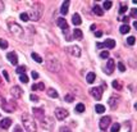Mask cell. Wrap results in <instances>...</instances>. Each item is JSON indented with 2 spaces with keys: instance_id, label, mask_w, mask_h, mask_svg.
<instances>
[{
  "instance_id": "51",
  "label": "cell",
  "mask_w": 137,
  "mask_h": 132,
  "mask_svg": "<svg viewBox=\"0 0 137 132\" xmlns=\"http://www.w3.org/2000/svg\"><path fill=\"white\" fill-rule=\"evenodd\" d=\"M0 85H1V78H0Z\"/></svg>"
},
{
  "instance_id": "14",
  "label": "cell",
  "mask_w": 137,
  "mask_h": 132,
  "mask_svg": "<svg viewBox=\"0 0 137 132\" xmlns=\"http://www.w3.org/2000/svg\"><path fill=\"white\" fill-rule=\"evenodd\" d=\"M57 25H58V26H59L63 31L68 29V23H67L65 18H58V19H57Z\"/></svg>"
},
{
  "instance_id": "33",
  "label": "cell",
  "mask_w": 137,
  "mask_h": 132,
  "mask_svg": "<svg viewBox=\"0 0 137 132\" xmlns=\"http://www.w3.org/2000/svg\"><path fill=\"white\" fill-rule=\"evenodd\" d=\"M64 100H65L67 103H72V101L74 100V98H73L72 95H69V94H67V95L64 96Z\"/></svg>"
},
{
  "instance_id": "12",
  "label": "cell",
  "mask_w": 137,
  "mask_h": 132,
  "mask_svg": "<svg viewBox=\"0 0 137 132\" xmlns=\"http://www.w3.org/2000/svg\"><path fill=\"white\" fill-rule=\"evenodd\" d=\"M7 59L10 62V64H13V65H17L18 64V57H17V54L15 53H8L7 54Z\"/></svg>"
},
{
  "instance_id": "47",
  "label": "cell",
  "mask_w": 137,
  "mask_h": 132,
  "mask_svg": "<svg viewBox=\"0 0 137 132\" xmlns=\"http://www.w3.org/2000/svg\"><path fill=\"white\" fill-rule=\"evenodd\" d=\"M95 35H96V37H101V36H103V32H101V31H96Z\"/></svg>"
},
{
  "instance_id": "50",
  "label": "cell",
  "mask_w": 137,
  "mask_h": 132,
  "mask_svg": "<svg viewBox=\"0 0 137 132\" xmlns=\"http://www.w3.org/2000/svg\"><path fill=\"white\" fill-rule=\"evenodd\" d=\"M95 28H96V26H95V25H92V26H91V29H92V31H95Z\"/></svg>"
},
{
  "instance_id": "26",
  "label": "cell",
  "mask_w": 137,
  "mask_h": 132,
  "mask_svg": "<svg viewBox=\"0 0 137 132\" xmlns=\"http://www.w3.org/2000/svg\"><path fill=\"white\" fill-rule=\"evenodd\" d=\"M31 57H32V59H33L36 63H42V58H41L39 54H36V53H32V54H31Z\"/></svg>"
},
{
  "instance_id": "27",
  "label": "cell",
  "mask_w": 137,
  "mask_h": 132,
  "mask_svg": "<svg viewBox=\"0 0 137 132\" xmlns=\"http://www.w3.org/2000/svg\"><path fill=\"white\" fill-rule=\"evenodd\" d=\"M74 110H76L77 113H83V112H85V105H83L82 103L77 104V105H76V109H74Z\"/></svg>"
},
{
  "instance_id": "16",
  "label": "cell",
  "mask_w": 137,
  "mask_h": 132,
  "mask_svg": "<svg viewBox=\"0 0 137 132\" xmlns=\"http://www.w3.org/2000/svg\"><path fill=\"white\" fill-rule=\"evenodd\" d=\"M103 46L107 47V49H114L115 47V41L113 39H108L105 43H103Z\"/></svg>"
},
{
  "instance_id": "38",
  "label": "cell",
  "mask_w": 137,
  "mask_h": 132,
  "mask_svg": "<svg viewBox=\"0 0 137 132\" xmlns=\"http://www.w3.org/2000/svg\"><path fill=\"white\" fill-rule=\"evenodd\" d=\"M119 21H122V22H124V25H128V21H129V17H127V15H123L122 18H119Z\"/></svg>"
},
{
  "instance_id": "45",
  "label": "cell",
  "mask_w": 137,
  "mask_h": 132,
  "mask_svg": "<svg viewBox=\"0 0 137 132\" xmlns=\"http://www.w3.org/2000/svg\"><path fill=\"white\" fill-rule=\"evenodd\" d=\"M136 15H137V9L136 8H133L132 12H131V17H132V18H136Z\"/></svg>"
},
{
  "instance_id": "8",
  "label": "cell",
  "mask_w": 137,
  "mask_h": 132,
  "mask_svg": "<svg viewBox=\"0 0 137 132\" xmlns=\"http://www.w3.org/2000/svg\"><path fill=\"white\" fill-rule=\"evenodd\" d=\"M114 69H115V62H114V59H108L104 72H105L107 74H111L113 72H114Z\"/></svg>"
},
{
  "instance_id": "10",
  "label": "cell",
  "mask_w": 137,
  "mask_h": 132,
  "mask_svg": "<svg viewBox=\"0 0 137 132\" xmlns=\"http://www.w3.org/2000/svg\"><path fill=\"white\" fill-rule=\"evenodd\" d=\"M10 94L14 96V99H19L23 95V90L19 87V86H13V87L10 88Z\"/></svg>"
},
{
  "instance_id": "34",
  "label": "cell",
  "mask_w": 137,
  "mask_h": 132,
  "mask_svg": "<svg viewBox=\"0 0 137 132\" xmlns=\"http://www.w3.org/2000/svg\"><path fill=\"white\" fill-rule=\"evenodd\" d=\"M19 18H21V21H23V22H27V21H30V19H28V14H27V13H21Z\"/></svg>"
},
{
  "instance_id": "15",
  "label": "cell",
  "mask_w": 137,
  "mask_h": 132,
  "mask_svg": "<svg viewBox=\"0 0 137 132\" xmlns=\"http://www.w3.org/2000/svg\"><path fill=\"white\" fill-rule=\"evenodd\" d=\"M10 126H12V119H10V118H4V119L0 122V127L4 128V130L9 128Z\"/></svg>"
},
{
  "instance_id": "37",
  "label": "cell",
  "mask_w": 137,
  "mask_h": 132,
  "mask_svg": "<svg viewBox=\"0 0 137 132\" xmlns=\"http://www.w3.org/2000/svg\"><path fill=\"white\" fill-rule=\"evenodd\" d=\"M100 58H103V59L109 58V51H101L100 53Z\"/></svg>"
},
{
  "instance_id": "30",
  "label": "cell",
  "mask_w": 137,
  "mask_h": 132,
  "mask_svg": "<svg viewBox=\"0 0 137 132\" xmlns=\"http://www.w3.org/2000/svg\"><path fill=\"white\" fill-rule=\"evenodd\" d=\"M135 43H136V37L135 36H129V37H127V44L128 45H135Z\"/></svg>"
},
{
  "instance_id": "11",
  "label": "cell",
  "mask_w": 137,
  "mask_h": 132,
  "mask_svg": "<svg viewBox=\"0 0 137 132\" xmlns=\"http://www.w3.org/2000/svg\"><path fill=\"white\" fill-rule=\"evenodd\" d=\"M32 110H33V116H35V118H37L39 121H42V119H44V117H45V112H44L41 108H33Z\"/></svg>"
},
{
  "instance_id": "2",
  "label": "cell",
  "mask_w": 137,
  "mask_h": 132,
  "mask_svg": "<svg viewBox=\"0 0 137 132\" xmlns=\"http://www.w3.org/2000/svg\"><path fill=\"white\" fill-rule=\"evenodd\" d=\"M28 14V19H32V21H39L42 15V5L40 3L35 4L33 8H31L30 12L27 13Z\"/></svg>"
},
{
  "instance_id": "3",
  "label": "cell",
  "mask_w": 137,
  "mask_h": 132,
  "mask_svg": "<svg viewBox=\"0 0 137 132\" xmlns=\"http://www.w3.org/2000/svg\"><path fill=\"white\" fill-rule=\"evenodd\" d=\"M8 26H9V31L12 32V35H14L15 37H18V39H22V37H23V28H22L18 23L10 22Z\"/></svg>"
},
{
  "instance_id": "29",
  "label": "cell",
  "mask_w": 137,
  "mask_h": 132,
  "mask_svg": "<svg viewBox=\"0 0 137 132\" xmlns=\"http://www.w3.org/2000/svg\"><path fill=\"white\" fill-rule=\"evenodd\" d=\"M111 5H113V3H111V1H110V0H108V1H104V4H103V10H104V9H110V8H111Z\"/></svg>"
},
{
  "instance_id": "44",
  "label": "cell",
  "mask_w": 137,
  "mask_h": 132,
  "mask_svg": "<svg viewBox=\"0 0 137 132\" xmlns=\"http://www.w3.org/2000/svg\"><path fill=\"white\" fill-rule=\"evenodd\" d=\"M3 76H4V78L7 80V82H9V81H10V80H9V74H8L7 71H4V72H3Z\"/></svg>"
},
{
  "instance_id": "19",
  "label": "cell",
  "mask_w": 137,
  "mask_h": 132,
  "mask_svg": "<svg viewBox=\"0 0 137 132\" xmlns=\"http://www.w3.org/2000/svg\"><path fill=\"white\" fill-rule=\"evenodd\" d=\"M73 37H74L76 40H82V39H83L82 31H81L79 28H74V31H73Z\"/></svg>"
},
{
  "instance_id": "36",
  "label": "cell",
  "mask_w": 137,
  "mask_h": 132,
  "mask_svg": "<svg viewBox=\"0 0 137 132\" xmlns=\"http://www.w3.org/2000/svg\"><path fill=\"white\" fill-rule=\"evenodd\" d=\"M111 85H113V87H114V88H117V90H121V88H122L121 83H119L118 81H113V83H111Z\"/></svg>"
},
{
  "instance_id": "17",
  "label": "cell",
  "mask_w": 137,
  "mask_h": 132,
  "mask_svg": "<svg viewBox=\"0 0 137 132\" xmlns=\"http://www.w3.org/2000/svg\"><path fill=\"white\" fill-rule=\"evenodd\" d=\"M72 23H73L74 26H79V25L82 23L81 15L78 14V13H74V14H73V17H72Z\"/></svg>"
},
{
  "instance_id": "28",
  "label": "cell",
  "mask_w": 137,
  "mask_h": 132,
  "mask_svg": "<svg viewBox=\"0 0 137 132\" xmlns=\"http://www.w3.org/2000/svg\"><path fill=\"white\" fill-rule=\"evenodd\" d=\"M119 130H121V124L119 123H114V124H111L110 132H119Z\"/></svg>"
},
{
  "instance_id": "42",
  "label": "cell",
  "mask_w": 137,
  "mask_h": 132,
  "mask_svg": "<svg viewBox=\"0 0 137 132\" xmlns=\"http://www.w3.org/2000/svg\"><path fill=\"white\" fill-rule=\"evenodd\" d=\"M36 87H37V90H45V85L42 82H40V83L36 85Z\"/></svg>"
},
{
  "instance_id": "35",
  "label": "cell",
  "mask_w": 137,
  "mask_h": 132,
  "mask_svg": "<svg viewBox=\"0 0 137 132\" xmlns=\"http://www.w3.org/2000/svg\"><path fill=\"white\" fill-rule=\"evenodd\" d=\"M19 80H21V82H23V83H27V82H28V77H27L26 74H21V76H19Z\"/></svg>"
},
{
  "instance_id": "9",
  "label": "cell",
  "mask_w": 137,
  "mask_h": 132,
  "mask_svg": "<svg viewBox=\"0 0 137 132\" xmlns=\"http://www.w3.org/2000/svg\"><path fill=\"white\" fill-rule=\"evenodd\" d=\"M90 94L92 95V98H94V99L100 100V99H101V96H103V88H101V87H92L91 90H90Z\"/></svg>"
},
{
  "instance_id": "23",
  "label": "cell",
  "mask_w": 137,
  "mask_h": 132,
  "mask_svg": "<svg viewBox=\"0 0 137 132\" xmlns=\"http://www.w3.org/2000/svg\"><path fill=\"white\" fill-rule=\"evenodd\" d=\"M86 80H87L89 83H94L95 80H96V76H95L94 72H90V73H87V76H86Z\"/></svg>"
},
{
  "instance_id": "43",
  "label": "cell",
  "mask_w": 137,
  "mask_h": 132,
  "mask_svg": "<svg viewBox=\"0 0 137 132\" xmlns=\"http://www.w3.org/2000/svg\"><path fill=\"white\" fill-rule=\"evenodd\" d=\"M59 131H60V132H72L71 130H69V128H68V127H64V126L59 128Z\"/></svg>"
},
{
  "instance_id": "13",
  "label": "cell",
  "mask_w": 137,
  "mask_h": 132,
  "mask_svg": "<svg viewBox=\"0 0 137 132\" xmlns=\"http://www.w3.org/2000/svg\"><path fill=\"white\" fill-rule=\"evenodd\" d=\"M68 51L73 55V57H81V49L78 47V46H71V47H68Z\"/></svg>"
},
{
  "instance_id": "39",
  "label": "cell",
  "mask_w": 137,
  "mask_h": 132,
  "mask_svg": "<svg viewBox=\"0 0 137 132\" xmlns=\"http://www.w3.org/2000/svg\"><path fill=\"white\" fill-rule=\"evenodd\" d=\"M127 9H128V7H127V5H122V7H121V9H119V14L126 13V12H127Z\"/></svg>"
},
{
  "instance_id": "5",
  "label": "cell",
  "mask_w": 137,
  "mask_h": 132,
  "mask_svg": "<svg viewBox=\"0 0 137 132\" xmlns=\"http://www.w3.org/2000/svg\"><path fill=\"white\" fill-rule=\"evenodd\" d=\"M1 108L5 110V112H8V113H13L15 110V108H17V104L15 101H9V100H4L3 103H1Z\"/></svg>"
},
{
  "instance_id": "32",
  "label": "cell",
  "mask_w": 137,
  "mask_h": 132,
  "mask_svg": "<svg viewBox=\"0 0 137 132\" xmlns=\"http://www.w3.org/2000/svg\"><path fill=\"white\" fill-rule=\"evenodd\" d=\"M0 47L1 49H7L8 47V41L4 40V39H0Z\"/></svg>"
},
{
  "instance_id": "1",
  "label": "cell",
  "mask_w": 137,
  "mask_h": 132,
  "mask_svg": "<svg viewBox=\"0 0 137 132\" xmlns=\"http://www.w3.org/2000/svg\"><path fill=\"white\" fill-rule=\"evenodd\" d=\"M22 122L24 124V128L28 132H36V130H37L36 122H35V119L31 117L30 114H27V113L22 114Z\"/></svg>"
},
{
  "instance_id": "18",
  "label": "cell",
  "mask_w": 137,
  "mask_h": 132,
  "mask_svg": "<svg viewBox=\"0 0 137 132\" xmlns=\"http://www.w3.org/2000/svg\"><path fill=\"white\" fill-rule=\"evenodd\" d=\"M69 1H64L63 4H61V8H60V13L63 15H65L67 13H68V8H69Z\"/></svg>"
},
{
  "instance_id": "24",
  "label": "cell",
  "mask_w": 137,
  "mask_h": 132,
  "mask_svg": "<svg viewBox=\"0 0 137 132\" xmlns=\"http://www.w3.org/2000/svg\"><path fill=\"white\" fill-rule=\"evenodd\" d=\"M47 95L50 96V98H53V99H57L59 95H58V92H57V90H54V88H49L47 90Z\"/></svg>"
},
{
  "instance_id": "41",
  "label": "cell",
  "mask_w": 137,
  "mask_h": 132,
  "mask_svg": "<svg viewBox=\"0 0 137 132\" xmlns=\"http://www.w3.org/2000/svg\"><path fill=\"white\" fill-rule=\"evenodd\" d=\"M30 99H31V101H35V103L39 101V96H36V95H33V94L30 95Z\"/></svg>"
},
{
  "instance_id": "40",
  "label": "cell",
  "mask_w": 137,
  "mask_h": 132,
  "mask_svg": "<svg viewBox=\"0 0 137 132\" xmlns=\"http://www.w3.org/2000/svg\"><path fill=\"white\" fill-rule=\"evenodd\" d=\"M118 69H119L121 72H124V71H126V67H124V64H123L122 62L118 63Z\"/></svg>"
},
{
  "instance_id": "4",
  "label": "cell",
  "mask_w": 137,
  "mask_h": 132,
  "mask_svg": "<svg viewBox=\"0 0 137 132\" xmlns=\"http://www.w3.org/2000/svg\"><path fill=\"white\" fill-rule=\"evenodd\" d=\"M45 65L50 72H59V69H60V64L57 59H49L45 63Z\"/></svg>"
},
{
  "instance_id": "46",
  "label": "cell",
  "mask_w": 137,
  "mask_h": 132,
  "mask_svg": "<svg viewBox=\"0 0 137 132\" xmlns=\"http://www.w3.org/2000/svg\"><path fill=\"white\" fill-rule=\"evenodd\" d=\"M13 132H22V128H21V126H15L14 127V131Z\"/></svg>"
},
{
  "instance_id": "6",
  "label": "cell",
  "mask_w": 137,
  "mask_h": 132,
  "mask_svg": "<svg viewBox=\"0 0 137 132\" xmlns=\"http://www.w3.org/2000/svg\"><path fill=\"white\" fill-rule=\"evenodd\" d=\"M69 116V113H68V110L67 109H63V108H57L55 109V117L57 119H59V121H63V119H65V118Z\"/></svg>"
},
{
  "instance_id": "20",
  "label": "cell",
  "mask_w": 137,
  "mask_h": 132,
  "mask_svg": "<svg viewBox=\"0 0 137 132\" xmlns=\"http://www.w3.org/2000/svg\"><path fill=\"white\" fill-rule=\"evenodd\" d=\"M92 12H94L96 15H100V17L104 15V10H103V8H101L100 5H95L94 9H92Z\"/></svg>"
},
{
  "instance_id": "25",
  "label": "cell",
  "mask_w": 137,
  "mask_h": 132,
  "mask_svg": "<svg viewBox=\"0 0 137 132\" xmlns=\"http://www.w3.org/2000/svg\"><path fill=\"white\" fill-rule=\"evenodd\" d=\"M95 112L99 113V114H103V113L105 112V106L101 105V104H96V106H95Z\"/></svg>"
},
{
  "instance_id": "22",
  "label": "cell",
  "mask_w": 137,
  "mask_h": 132,
  "mask_svg": "<svg viewBox=\"0 0 137 132\" xmlns=\"http://www.w3.org/2000/svg\"><path fill=\"white\" fill-rule=\"evenodd\" d=\"M108 103H109V105H110L111 108H115L117 104H118V98H115V96L113 95V96H110V99H109Z\"/></svg>"
},
{
  "instance_id": "21",
  "label": "cell",
  "mask_w": 137,
  "mask_h": 132,
  "mask_svg": "<svg viewBox=\"0 0 137 132\" xmlns=\"http://www.w3.org/2000/svg\"><path fill=\"white\" fill-rule=\"evenodd\" d=\"M131 31V27L128 26V25H122L121 27H119V32L122 33V35H126V33H128Z\"/></svg>"
},
{
  "instance_id": "7",
  "label": "cell",
  "mask_w": 137,
  "mask_h": 132,
  "mask_svg": "<svg viewBox=\"0 0 137 132\" xmlns=\"http://www.w3.org/2000/svg\"><path fill=\"white\" fill-rule=\"evenodd\" d=\"M110 123H111V118L110 117H103L100 119V122H99V126H100V130H103V131H107L108 127L110 126Z\"/></svg>"
},
{
  "instance_id": "49",
  "label": "cell",
  "mask_w": 137,
  "mask_h": 132,
  "mask_svg": "<svg viewBox=\"0 0 137 132\" xmlns=\"http://www.w3.org/2000/svg\"><path fill=\"white\" fill-rule=\"evenodd\" d=\"M3 10H4V3L0 1V12H3Z\"/></svg>"
},
{
  "instance_id": "48",
  "label": "cell",
  "mask_w": 137,
  "mask_h": 132,
  "mask_svg": "<svg viewBox=\"0 0 137 132\" xmlns=\"http://www.w3.org/2000/svg\"><path fill=\"white\" fill-rule=\"evenodd\" d=\"M32 78H39V73L33 71V72H32Z\"/></svg>"
},
{
  "instance_id": "31",
  "label": "cell",
  "mask_w": 137,
  "mask_h": 132,
  "mask_svg": "<svg viewBox=\"0 0 137 132\" xmlns=\"http://www.w3.org/2000/svg\"><path fill=\"white\" fill-rule=\"evenodd\" d=\"M15 71H17V73L24 74V72H26V67H24V65H19V67H18Z\"/></svg>"
}]
</instances>
